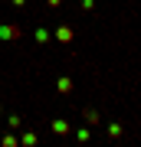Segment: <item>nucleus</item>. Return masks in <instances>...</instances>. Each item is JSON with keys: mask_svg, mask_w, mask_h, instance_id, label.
<instances>
[{"mask_svg": "<svg viewBox=\"0 0 141 147\" xmlns=\"http://www.w3.org/2000/svg\"><path fill=\"white\" fill-rule=\"evenodd\" d=\"M0 36H3V39H13V36H20V30H16V26H3Z\"/></svg>", "mask_w": 141, "mask_h": 147, "instance_id": "obj_1", "label": "nucleus"}, {"mask_svg": "<svg viewBox=\"0 0 141 147\" xmlns=\"http://www.w3.org/2000/svg\"><path fill=\"white\" fill-rule=\"evenodd\" d=\"M36 42H49V30L40 26V30H36Z\"/></svg>", "mask_w": 141, "mask_h": 147, "instance_id": "obj_2", "label": "nucleus"}]
</instances>
